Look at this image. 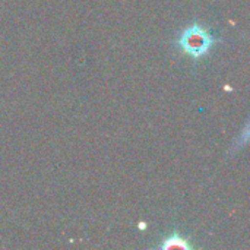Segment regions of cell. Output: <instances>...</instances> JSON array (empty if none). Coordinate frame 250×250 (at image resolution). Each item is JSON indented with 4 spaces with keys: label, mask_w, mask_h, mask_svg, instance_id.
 <instances>
[{
    "label": "cell",
    "mask_w": 250,
    "mask_h": 250,
    "mask_svg": "<svg viewBox=\"0 0 250 250\" xmlns=\"http://www.w3.org/2000/svg\"><path fill=\"white\" fill-rule=\"evenodd\" d=\"M161 249H190V245L186 242V239L180 237L179 234H173L167 239H164V242L160 246Z\"/></svg>",
    "instance_id": "cell-2"
},
{
    "label": "cell",
    "mask_w": 250,
    "mask_h": 250,
    "mask_svg": "<svg viewBox=\"0 0 250 250\" xmlns=\"http://www.w3.org/2000/svg\"><path fill=\"white\" fill-rule=\"evenodd\" d=\"M217 42L218 40H215V37L211 32H208L204 26L198 23L185 28V31L180 34L177 40V45L193 59H199L208 54V51Z\"/></svg>",
    "instance_id": "cell-1"
}]
</instances>
